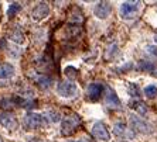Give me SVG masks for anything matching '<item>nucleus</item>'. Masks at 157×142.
Here are the masks:
<instances>
[{
    "label": "nucleus",
    "instance_id": "nucleus-12",
    "mask_svg": "<svg viewBox=\"0 0 157 142\" xmlns=\"http://www.w3.org/2000/svg\"><path fill=\"white\" fill-rule=\"evenodd\" d=\"M14 76V68L10 63H0V79H10Z\"/></svg>",
    "mask_w": 157,
    "mask_h": 142
},
{
    "label": "nucleus",
    "instance_id": "nucleus-1",
    "mask_svg": "<svg viewBox=\"0 0 157 142\" xmlns=\"http://www.w3.org/2000/svg\"><path fill=\"white\" fill-rule=\"evenodd\" d=\"M81 125V118L77 114H72V115H68L62 120L61 124V134L64 137H70L74 132L78 130V127Z\"/></svg>",
    "mask_w": 157,
    "mask_h": 142
},
{
    "label": "nucleus",
    "instance_id": "nucleus-9",
    "mask_svg": "<svg viewBox=\"0 0 157 142\" xmlns=\"http://www.w3.org/2000/svg\"><path fill=\"white\" fill-rule=\"evenodd\" d=\"M48 13H50L48 4L47 3H38L36 7H34L33 13H31V17H33V20H36V21H40V20L47 17Z\"/></svg>",
    "mask_w": 157,
    "mask_h": 142
},
{
    "label": "nucleus",
    "instance_id": "nucleus-8",
    "mask_svg": "<svg viewBox=\"0 0 157 142\" xmlns=\"http://www.w3.org/2000/svg\"><path fill=\"white\" fill-rule=\"evenodd\" d=\"M103 93V84L102 83H91L86 89V97L92 101L98 100Z\"/></svg>",
    "mask_w": 157,
    "mask_h": 142
},
{
    "label": "nucleus",
    "instance_id": "nucleus-10",
    "mask_svg": "<svg viewBox=\"0 0 157 142\" xmlns=\"http://www.w3.org/2000/svg\"><path fill=\"white\" fill-rule=\"evenodd\" d=\"M105 104L110 108H119L121 107V100L116 96L113 90L110 87H106V94H105Z\"/></svg>",
    "mask_w": 157,
    "mask_h": 142
},
{
    "label": "nucleus",
    "instance_id": "nucleus-3",
    "mask_svg": "<svg viewBox=\"0 0 157 142\" xmlns=\"http://www.w3.org/2000/svg\"><path fill=\"white\" fill-rule=\"evenodd\" d=\"M57 93H58L61 97H74V96H77L78 93V87L77 84L70 82V80H67V82H61V83L57 86Z\"/></svg>",
    "mask_w": 157,
    "mask_h": 142
},
{
    "label": "nucleus",
    "instance_id": "nucleus-25",
    "mask_svg": "<svg viewBox=\"0 0 157 142\" xmlns=\"http://www.w3.org/2000/svg\"><path fill=\"white\" fill-rule=\"evenodd\" d=\"M0 142H3V141H2V138H0Z\"/></svg>",
    "mask_w": 157,
    "mask_h": 142
},
{
    "label": "nucleus",
    "instance_id": "nucleus-20",
    "mask_svg": "<svg viewBox=\"0 0 157 142\" xmlns=\"http://www.w3.org/2000/svg\"><path fill=\"white\" fill-rule=\"evenodd\" d=\"M129 94L130 96H135V97H139L140 96V90H139V86L135 83H132L129 86Z\"/></svg>",
    "mask_w": 157,
    "mask_h": 142
},
{
    "label": "nucleus",
    "instance_id": "nucleus-24",
    "mask_svg": "<svg viewBox=\"0 0 157 142\" xmlns=\"http://www.w3.org/2000/svg\"><path fill=\"white\" fill-rule=\"evenodd\" d=\"M156 42H157V35H156Z\"/></svg>",
    "mask_w": 157,
    "mask_h": 142
},
{
    "label": "nucleus",
    "instance_id": "nucleus-21",
    "mask_svg": "<svg viewBox=\"0 0 157 142\" xmlns=\"http://www.w3.org/2000/svg\"><path fill=\"white\" fill-rule=\"evenodd\" d=\"M65 75L70 77V79H75V77L78 76L77 69H75V68H72V66H68V68H65Z\"/></svg>",
    "mask_w": 157,
    "mask_h": 142
},
{
    "label": "nucleus",
    "instance_id": "nucleus-13",
    "mask_svg": "<svg viewBox=\"0 0 157 142\" xmlns=\"http://www.w3.org/2000/svg\"><path fill=\"white\" fill-rule=\"evenodd\" d=\"M129 106H130V108H133L135 111H137L139 114H142V115H146L147 107H146V104H144L143 101H140V100H132Z\"/></svg>",
    "mask_w": 157,
    "mask_h": 142
},
{
    "label": "nucleus",
    "instance_id": "nucleus-19",
    "mask_svg": "<svg viewBox=\"0 0 157 142\" xmlns=\"http://www.w3.org/2000/svg\"><path fill=\"white\" fill-rule=\"evenodd\" d=\"M47 115H48L47 118L51 121V122H58V121L61 120V115H59V113H57V111H52V110H51V111H48Z\"/></svg>",
    "mask_w": 157,
    "mask_h": 142
},
{
    "label": "nucleus",
    "instance_id": "nucleus-23",
    "mask_svg": "<svg viewBox=\"0 0 157 142\" xmlns=\"http://www.w3.org/2000/svg\"><path fill=\"white\" fill-rule=\"evenodd\" d=\"M29 142H38L37 139H31V141H29Z\"/></svg>",
    "mask_w": 157,
    "mask_h": 142
},
{
    "label": "nucleus",
    "instance_id": "nucleus-18",
    "mask_svg": "<svg viewBox=\"0 0 157 142\" xmlns=\"http://www.w3.org/2000/svg\"><path fill=\"white\" fill-rule=\"evenodd\" d=\"M144 94H146V97H149V98H154L157 96V87L156 86H147L146 89H144Z\"/></svg>",
    "mask_w": 157,
    "mask_h": 142
},
{
    "label": "nucleus",
    "instance_id": "nucleus-22",
    "mask_svg": "<svg viewBox=\"0 0 157 142\" xmlns=\"http://www.w3.org/2000/svg\"><path fill=\"white\" fill-rule=\"evenodd\" d=\"M140 69L142 70H146V72H150V70L154 69V65L150 62H144V61H142L140 62Z\"/></svg>",
    "mask_w": 157,
    "mask_h": 142
},
{
    "label": "nucleus",
    "instance_id": "nucleus-2",
    "mask_svg": "<svg viewBox=\"0 0 157 142\" xmlns=\"http://www.w3.org/2000/svg\"><path fill=\"white\" fill-rule=\"evenodd\" d=\"M23 124H24V127L27 130H37V128H41L45 124V117L37 113H27L24 115Z\"/></svg>",
    "mask_w": 157,
    "mask_h": 142
},
{
    "label": "nucleus",
    "instance_id": "nucleus-26",
    "mask_svg": "<svg viewBox=\"0 0 157 142\" xmlns=\"http://www.w3.org/2000/svg\"><path fill=\"white\" fill-rule=\"evenodd\" d=\"M121 142H126V141H121Z\"/></svg>",
    "mask_w": 157,
    "mask_h": 142
},
{
    "label": "nucleus",
    "instance_id": "nucleus-6",
    "mask_svg": "<svg viewBox=\"0 0 157 142\" xmlns=\"http://www.w3.org/2000/svg\"><path fill=\"white\" fill-rule=\"evenodd\" d=\"M139 10V3L135 2H124L121 6V16L123 18H133Z\"/></svg>",
    "mask_w": 157,
    "mask_h": 142
},
{
    "label": "nucleus",
    "instance_id": "nucleus-5",
    "mask_svg": "<svg viewBox=\"0 0 157 142\" xmlns=\"http://www.w3.org/2000/svg\"><path fill=\"white\" fill-rule=\"evenodd\" d=\"M92 135H94L96 139L103 141V142H108L110 139V134H109V131H108V128H106V125L103 124V122H101V121H98V122L94 124V127H92Z\"/></svg>",
    "mask_w": 157,
    "mask_h": 142
},
{
    "label": "nucleus",
    "instance_id": "nucleus-14",
    "mask_svg": "<svg viewBox=\"0 0 157 142\" xmlns=\"http://www.w3.org/2000/svg\"><path fill=\"white\" fill-rule=\"evenodd\" d=\"M36 83L38 87L41 89H48V87H51V84H52V79L51 77H48V76H38L36 79Z\"/></svg>",
    "mask_w": 157,
    "mask_h": 142
},
{
    "label": "nucleus",
    "instance_id": "nucleus-15",
    "mask_svg": "<svg viewBox=\"0 0 157 142\" xmlns=\"http://www.w3.org/2000/svg\"><path fill=\"white\" fill-rule=\"evenodd\" d=\"M10 40L14 41V42H17V44H21L23 41H24V34H23L18 28H16L14 31L10 34Z\"/></svg>",
    "mask_w": 157,
    "mask_h": 142
},
{
    "label": "nucleus",
    "instance_id": "nucleus-11",
    "mask_svg": "<svg viewBox=\"0 0 157 142\" xmlns=\"http://www.w3.org/2000/svg\"><path fill=\"white\" fill-rule=\"evenodd\" d=\"M110 10H112V6H110V3H108V2H101V3H98L95 6V9H94V13H95V16L98 18H106L108 16H109Z\"/></svg>",
    "mask_w": 157,
    "mask_h": 142
},
{
    "label": "nucleus",
    "instance_id": "nucleus-4",
    "mask_svg": "<svg viewBox=\"0 0 157 142\" xmlns=\"http://www.w3.org/2000/svg\"><path fill=\"white\" fill-rule=\"evenodd\" d=\"M129 121H130L133 131L142 132V134H150V132L153 131L151 125H150L149 122H146V120H142L140 117L130 115V117H129Z\"/></svg>",
    "mask_w": 157,
    "mask_h": 142
},
{
    "label": "nucleus",
    "instance_id": "nucleus-16",
    "mask_svg": "<svg viewBox=\"0 0 157 142\" xmlns=\"http://www.w3.org/2000/svg\"><path fill=\"white\" fill-rule=\"evenodd\" d=\"M113 132L116 135H119V137H124V135L128 134V128H126V125L123 122H116L113 128Z\"/></svg>",
    "mask_w": 157,
    "mask_h": 142
},
{
    "label": "nucleus",
    "instance_id": "nucleus-17",
    "mask_svg": "<svg viewBox=\"0 0 157 142\" xmlns=\"http://www.w3.org/2000/svg\"><path fill=\"white\" fill-rule=\"evenodd\" d=\"M20 10H21V4H20V3H11L10 7H9V10H7V16L10 18L14 17V16L17 14Z\"/></svg>",
    "mask_w": 157,
    "mask_h": 142
},
{
    "label": "nucleus",
    "instance_id": "nucleus-7",
    "mask_svg": "<svg viewBox=\"0 0 157 142\" xmlns=\"http://www.w3.org/2000/svg\"><path fill=\"white\" fill-rule=\"evenodd\" d=\"M0 125L7 130H16L18 125L16 117L11 113H7V111H2L0 113Z\"/></svg>",
    "mask_w": 157,
    "mask_h": 142
}]
</instances>
